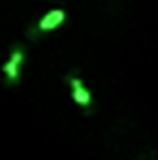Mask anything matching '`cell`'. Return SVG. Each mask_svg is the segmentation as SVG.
I'll use <instances>...</instances> for the list:
<instances>
[{
    "mask_svg": "<svg viewBox=\"0 0 158 160\" xmlns=\"http://www.w3.org/2000/svg\"><path fill=\"white\" fill-rule=\"evenodd\" d=\"M67 84H69V89H72V98H74V102H76L80 108H91V106H93L91 91L87 89V84L82 82L80 76H76V74L67 76Z\"/></svg>",
    "mask_w": 158,
    "mask_h": 160,
    "instance_id": "3",
    "label": "cell"
},
{
    "mask_svg": "<svg viewBox=\"0 0 158 160\" xmlns=\"http://www.w3.org/2000/svg\"><path fill=\"white\" fill-rule=\"evenodd\" d=\"M67 20V13L63 11V9H52V11H48L39 22H37V26L30 28V37H39V35H43V32H48V30H54L56 26H61L63 22Z\"/></svg>",
    "mask_w": 158,
    "mask_h": 160,
    "instance_id": "2",
    "label": "cell"
},
{
    "mask_svg": "<svg viewBox=\"0 0 158 160\" xmlns=\"http://www.w3.org/2000/svg\"><path fill=\"white\" fill-rule=\"evenodd\" d=\"M22 63H24V50L18 46L13 48V52L9 56V61L2 65V78L9 87H15L20 82V72H22Z\"/></svg>",
    "mask_w": 158,
    "mask_h": 160,
    "instance_id": "1",
    "label": "cell"
}]
</instances>
